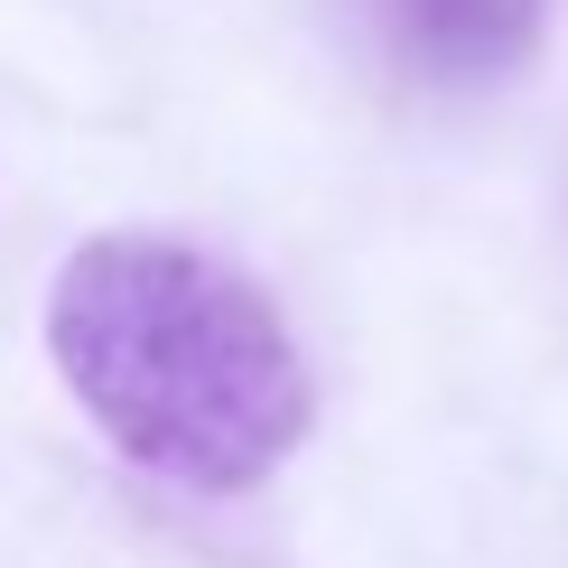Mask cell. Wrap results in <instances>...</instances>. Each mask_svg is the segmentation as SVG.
I'll list each match as a JSON object with an SVG mask.
<instances>
[{
	"label": "cell",
	"instance_id": "cell-1",
	"mask_svg": "<svg viewBox=\"0 0 568 568\" xmlns=\"http://www.w3.org/2000/svg\"><path fill=\"white\" fill-rule=\"evenodd\" d=\"M47 364L140 476L252 494L317 419L290 317L178 233H93L47 280Z\"/></svg>",
	"mask_w": 568,
	"mask_h": 568
},
{
	"label": "cell",
	"instance_id": "cell-2",
	"mask_svg": "<svg viewBox=\"0 0 568 568\" xmlns=\"http://www.w3.org/2000/svg\"><path fill=\"white\" fill-rule=\"evenodd\" d=\"M419 84H504L540 47V0H364Z\"/></svg>",
	"mask_w": 568,
	"mask_h": 568
}]
</instances>
